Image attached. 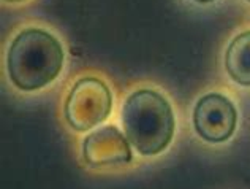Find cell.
Instances as JSON below:
<instances>
[{
	"label": "cell",
	"mask_w": 250,
	"mask_h": 189,
	"mask_svg": "<svg viewBox=\"0 0 250 189\" xmlns=\"http://www.w3.org/2000/svg\"><path fill=\"white\" fill-rule=\"evenodd\" d=\"M225 67L233 81L241 86H250V30L242 32L229 43Z\"/></svg>",
	"instance_id": "8992f818"
},
{
	"label": "cell",
	"mask_w": 250,
	"mask_h": 189,
	"mask_svg": "<svg viewBox=\"0 0 250 189\" xmlns=\"http://www.w3.org/2000/svg\"><path fill=\"white\" fill-rule=\"evenodd\" d=\"M124 130L131 146L143 156L163 151L174 135V115L169 102L150 89L133 93L122 110Z\"/></svg>",
	"instance_id": "7a4b0ae2"
},
{
	"label": "cell",
	"mask_w": 250,
	"mask_h": 189,
	"mask_svg": "<svg viewBox=\"0 0 250 189\" xmlns=\"http://www.w3.org/2000/svg\"><path fill=\"white\" fill-rule=\"evenodd\" d=\"M249 2H250V0H249Z\"/></svg>",
	"instance_id": "9c48e42d"
},
{
	"label": "cell",
	"mask_w": 250,
	"mask_h": 189,
	"mask_svg": "<svg viewBox=\"0 0 250 189\" xmlns=\"http://www.w3.org/2000/svg\"><path fill=\"white\" fill-rule=\"evenodd\" d=\"M113 108V95L103 81L83 78L76 81L65 102V118L75 130H89L108 118Z\"/></svg>",
	"instance_id": "3957f363"
},
{
	"label": "cell",
	"mask_w": 250,
	"mask_h": 189,
	"mask_svg": "<svg viewBox=\"0 0 250 189\" xmlns=\"http://www.w3.org/2000/svg\"><path fill=\"white\" fill-rule=\"evenodd\" d=\"M8 2H19V0H8Z\"/></svg>",
	"instance_id": "ba28073f"
},
{
	"label": "cell",
	"mask_w": 250,
	"mask_h": 189,
	"mask_svg": "<svg viewBox=\"0 0 250 189\" xmlns=\"http://www.w3.org/2000/svg\"><path fill=\"white\" fill-rule=\"evenodd\" d=\"M62 64V45L42 29H25L18 34L6 56L10 80L22 91L44 88L61 73Z\"/></svg>",
	"instance_id": "6da1fadb"
},
{
	"label": "cell",
	"mask_w": 250,
	"mask_h": 189,
	"mask_svg": "<svg viewBox=\"0 0 250 189\" xmlns=\"http://www.w3.org/2000/svg\"><path fill=\"white\" fill-rule=\"evenodd\" d=\"M83 158L94 167L127 164L131 161V149L119 129L106 126L85 137L83 142Z\"/></svg>",
	"instance_id": "5b68a950"
},
{
	"label": "cell",
	"mask_w": 250,
	"mask_h": 189,
	"mask_svg": "<svg viewBox=\"0 0 250 189\" xmlns=\"http://www.w3.org/2000/svg\"><path fill=\"white\" fill-rule=\"evenodd\" d=\"M198 2H210V0H198Z\"/></svg>",
	"instance_id": "52a82bcc"
},
{
	"label": "cell",
	"mask_w": 250,
	"mask_h": 189,
	"mask_svg": "<svg viewBox=\"0 0 250 189\" xmlns=\"http://www.w3.org/2000/svg\"><path fill=\"white\" fill-rule=\"evenodd\" d=\"M238 113L228 97L210 93L203 95L193 110V126L203 140L222 143L233 135Z\"/></svg>",
	"instance_id": "277c9868"
}]
</instances>
